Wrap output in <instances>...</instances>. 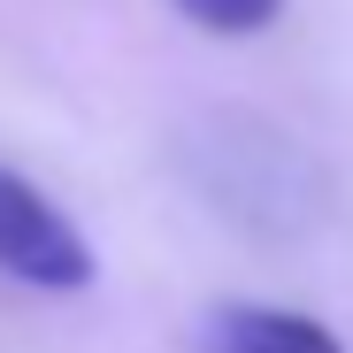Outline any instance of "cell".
<instances>
[{
	"instance_id": "obj_1",
	"label": "cell",
	"mask_w": 353,
	"mask_h": 353,
	"mask_svg": "<svg viewBox=\"0 0 353 353\" xmlns=\"http://www.w3.org/2000/svg\"><path fill=\"white\" fill-rule=\"evenodd\" d=\"M0 276H16L31 292H85L92 284L85 230L16 169H0Z\"/></svg>"
},
{
	"instance_id": "obj_2",
	"label": "cell",
	"mask_w": 353,
	"mask_h": 353,
	"mask_svg": "<svg viewBox=\"0 0 353 353\" xmlns=\"http://www.w3.org/2000/svg\"><path fill=\"white\" fill-rule=\"evenodd\" d=\"M215 353H345L330 323L269 300H230L215 307Z\"/></svg>"
},
{
	"instance_id": "obj_3",
	"label": "cell",
	"mask_w": 353,
	"mask_h": 353,
	"mask_svg": "<svg viewBox=\"0 0 353 353\" xmlns=\"http://www.w3.org/2000/svg\"><path fill=\"white\" fill-rule=\"evenodd\" d=\"M185 23H200L208 39H254L284 16V0H176Z\"/></svg>"
}]
</instances>
